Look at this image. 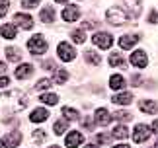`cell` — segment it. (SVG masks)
<instances>
[{"mask_svg": "<svg viewBox=\"0 0 158 148\" xmlns=\"http://www.w3.org/2000/svg\"><path fill=\"white\" fill-rule=\"evenodd\" d=\"M27 105V97L18 90L6 92V94H0V109L10 111V113H18V111L26 109Z\"/></svg>", "mask_w": 158, "mask_h": 148, "instance_id": "1", "label": "cell"}, {"mask_svg": "<svg viewBox=\"0 0 158 148\" xmlns=\"http://www.w3.org/2000/svg\"><path fill=\"white\" fill-rule=\"evenodd\" d=\"M27 47H29V53L31 55H43L47 51V41H45L43 35H33L27 41Z\"/></svg>", "mask_w": 158, "mask_h": 148, "instance_id": "2", "label": "cell"}, {"mask_svg": "<svg viewBox=\"0 0 158 148\" xmlns=\"http://www.w3.org/2000/svg\"><path fill=\"white\" fill-rule=\"evenodd\" d=\"M106 16H107V22L113 23V26H121V23L127 22V14L121 8H109L106 12Z\"/></svg>", "mask_w": 158, "mask_h": 148, "instance_id": "3", "label": "cell"}, {"mask_svg": "<svg viewBox=\"0 0 158 148\" xmlns=\"http://www.w3.org/2000/svg\"><path fill=\"white\" fill-rule=\"evenodd\" d=\"M92 41H94V45H98L100 49H109L113 45V37L109 35V33H106V31H100V33H94V37H92Z\"/></svg>", "mask_w": 158, "mask_h": 148, "instance_id": "4", "label": "cell"}, {"mask_svg": "<svg viewBox=\"0 0 158 148\" xmlns=\"http://www.w3.org/2000/svg\"><path fill=\"white\" fill-rule=\"evenodd\" d=\"M59 59L60 60H64V63H70V60H74V57H76V51L72 49L69 43H59Z\"/></svg>", "mask_w": 158, "mask_h": 148, "instance_id": "5", "label": "cell"}, {"mask_svg": "<svg viewBox=\"0 0 158 148\" xmlns=\"http://www.w3.org/2000/svg\"><path fill=\"white\" fill-rule=\"evenodd\" d=\"M78 16H80V8H78L76 4H69V6H64V10H63V20L64 22H76L78 20Z\"/></svg>", "mask_w": 158, "mask_h": 148, "instance_id": "6", "label": "cell"}, {"mask_svg": "<svg viewBox=\"0 0 158 148\" xmlns=\"http://www.w3.org/2000/svg\"><path fill=\"white\" fill-rule=\"evenodd\" d=\"M150 137V129L147 127V125H137L135 127V133H133V140H135L137 144H141V142H144Z\"/></svg>", "mask_w": 158, "mask_h": 148, "instance_id": "7", "label": "cell"}, {"mask_svg": "<svg viewBox=\"0 0 158 148\" xmlns=\"http://www.w3.org/2000/svg\"><path fill=\"white\" fill-rule=\"evenodd\" d=\"M94 121H96V125H102V127H106L107 123L111 121V113H109L107 109L100 107V109H96V113H94Z\"/></svg>", "mask_w": 158, "mask_h": 148, "instance_id": "8", "label": "cell"}, {"mask_svg": "<svg viewBox=\"0 0 158 148\" xmlns=\"http://www.w3.org/2000/svg\"><path fill=\"white\" fill-rule=\"evenodd\" d=\"M147 63H148V59H147V53L144 51H135L131 55V64L137 66V68H144Z\"/></svg>", "mask_w": 158, "mask_h": 148, "instance_id": "9", "label": "cell"}, {"mask_svg": "<svg viewBox=\"0 0 158 148\" xmlns=\"http://www.w3.org/2000/svg\"><path fill=\"white\" fill-rule=\"evenodd\" d=\"M14 23L23 27V29H31L33 27V18L27 16V14H16L14 16Z\"/></svg>", "mask_w": 158, "mask_h": 148, "instance_id": "10", "label": "cell"}, {"mask_svg": "<svg viewBox=\"0 0 158 148\" xmlns=\"http://www.w3.org/2000/svg\"><path fill=\"white\" fill-rule=\"evenodd\" d=\"M82 140H84V137L78 131H72V133H69L66 134V140H64V144L69 146V148H78L82 144Z\"/></svg>", "mask_w": 158, "mask_h": 148, "instance_id": "11", "label": "cell"}, {"mask_svg": "<svg viewBox=\"0 0 158 148\" xmlns=\"http://www.w3.org/2000/svg\"><path fill=\"white\" fill-rule=\"evenodd\" d=\"M20 140H22V134L18 133V131H12L10 134H6V137L2 138V142L8 146V148H14V146L20 144Z\"/></svg>", "mask_w": 158, "mask_h": 148, "instance_id": "12", "label": "cell"}, {"mask_svg": "<svg viewBox=\"0 0 158 148\" xmlns=\"http://www.w3.org/2000/svg\"><path fill=\"white\" fill-rule=\"evenodd\" d=\"M47 117H49V111L43 109V107H37V109H33L31 111V115H29V119H31L33 123H43Z\"/></svg>", "mask_w": 158, "mask_h": 148, "instance_id": "13", "label": "cell"}, {"mask_svg": "<svg viewBox=\"0 0 158 148\" xmlns=\"http://www.w3.org/2000/svg\"><path fill=\"white\" fill-rule=\"evenodd\" d=\"M139 107L143 109V113L152 115V113H156V111H158V103H156V101H152V100H144V101L139 103Z\"/></svg>", "mask_w": 158, "mask_h": 148, "instance_id": "14", "label": "cell"}, {"mask_svg": "<svg viewBox=\"0 0 158 148\" xmlns=\"http://www.w3.org/2000/svg\"><path fill=\"white\" fill-rule=\"evenodd\" d=\"M0 33H2V37H6V39H14V37L18 35L16 23H6V26H2L0 27Z\"/></svg>", "mask_w": 158, "mask_h": 148, "instance_id": "15", "label": "cell"}, {"mask_svg": "<svg viewBox=\"0 0 158 148\" xmlns=\"http://www.w3.org/2000/svg\"><path fill=\"white\" fill-rule=\"evenodd\" d=\"M139 39H141L139 35H123V37L119 39V47H121V49H131Z\"/></svg>", "mask_w": 158, "mask_h": 148, "instance_id": "16", "label": "cell"}, {"mask_svg": "<svg viewBox=\"0 0 158 148\" xmlns=\"http://www.w3.org/2000/svg\"><path fill=\"white\" fill-rule=\"evenodd\" d=\"M113 103H117V105H129V103L133 101V96L129 94V92H123V94H117L111 97Z\"/></svg>", "mask_w": 158, "mask_h": 148, "instance_id": "17", "label": "cell"}, {"mask_svg": "<svg viewBox=\"0 0 158 148\" xmlns=\"http://www.w3.org/2000/svg\"><path fill=\"white\" fill-rule=\"evenodd\" d=\"M29 74H33V66L31 64H22L16 68V78L18 80H26Z\"/></svg>", "mask_w": 158, "mask_h": 148, "instance_id": "18", "label": "cell"}, {"mask_svg": "<svg viewBox=\"0 0 158 148\" xmlns=\"http://www.w3.org/2000/svg\"><path fill=\"white\" fill-rule=\"evenodd\" d=\"M109 64L117 66V68H127V63L123 60L121 53H111V55H109Z\"/></svg>", "mask_w": 158, "mask_h": 148, "instance_id": "19", "label": "cell"}, {"mask_svg": "<svg viewBox=\"0 0 158 148\" xmlns=\"http://www.w3.org/2000/svg\"><path fill=\"white\" fill-rule=\"evenodd\" d=\"M125 86V78L119 76V74H113L111 78H109V88L111 90H121Z\"/></svg>", "mask_w": 158, "mask_h": 148, "instance_id": "20", "label": "cell"}, {"mask_svg": "<svg viewBox=\"0 0 158 148\" xmlns=\"http://www.w3.org/2000/svg\"><path fill=\"white\" fill-rule=\"evenodd\" d=\"M69 78V72L64 68H55V76H53V84H64Z\"/></svg>", "mask_w": 158, "mask_h": 148, "instance_id": "21", "label": "cell"}, {"mask_svg": "<svg viewBox=\"0 0 158 148\" xmlns=\"http://www.w3.org/2000/svg\"><path fill=\"white\" fill-rule=\"evenodd\" d=\"M60 113H63V117H64L66 121H78V119H80L78 111L72 109V107H63V111H60Z\"/></svg>", "mask_w": 158, "mask_h": 148, "instance_id": "22", "label": "cell"}, {"mask_svg": "<svg viewBox=\"0 0 158 148\" xmlns=\"http://www.w3.org/2000/svg\"><path fill=\"white\" fill-rule=\"evenodd\" d=\"M41 22H45V23H51L53 20H55V10L53 8H43L41 10Z\"/></svg>", "mask_w": 158, "mask_h": 148, "instance_id": "23", "label": "cell"}, {"mask_svg": "<svg viewBox=\"0 0 158 148\" xmlns=\"http://www.w3.org/2000/svg\"><path fill=\"white\" fill-rule=\"evenodd\" d=\"M6 57H8L12 63H18V60L22 59V55H20V51H18L16 47H8L6 49Z\"/></svg>", "mask_w": 158, "mask_h": 148, "instance_id": "24", "label": "cell"}, {"mask_svg": "<svg viewBox=\"0 0 158 148\" xmlns=\"http://www.w3.org/2000/svg\"><path fill=\"white\" fill-rule=\"evenodd\" d=\"M127 134H129V129L125 125H119L113 129V138H127Z\"/></svg>", "mask_w": 158, "mask_h": 148, "instance_id": "25", "label": "cell"}, {"mask_svg": "<svg viewBox=\"0 0 158 148\" xmlns=\"http://www.w3.org/2000/svg\"><path fill=\"white\" fill-rule=\"evenodd\" d=\"M39 100L43 101V103H47V105H55V103L59 101V96L57 94H49V92H47V94H43Z\"/></svg>", "mask_w": 158, "mask_h": 148, "instance_id": "26", "label": "cell"}, {"mask_svg": "<svg viewBox=\"0 0 158 148\" xmlns=\"http://www.w3.org/2000/svg\"><path fill=\"white\" fill-rule=\"evenodd\" d=\"M45 137H47V134H45L43 129H35L33 134H31V138H33V142H35V144H41V142L45 140Z\"/></svg>", "mask_w": 158, "mask_h": 148, "instance_id": "27", "label": "cell"}, {"mask_svg": "<svg viewBox=\"0 0 158 148\" xmlns=\"http://www.w3.org/2000/svg\"><path fill=\"white\" fill-rule=\"evenodd\" d=\"M55 134H63L66 129H69V123H66V119H63V121H57L55 123Z\"/></svg>", "mask_w": 158, "mask_h": 148, "instance_id": "28", "label": "cell"}, {"mask_svg": "<svg viewBox=\"0 0 158 148\" xmlns=\"http://www.w3.org/2000/svg\"><path fill=\"white\" fill-rule=\"evenodd\" d=\"M72 41H74V43H84V41H86V33H84V29H74V31H72Z\"/></svg>", "mask_w": 158, "mask_h": 148, "instance_id": "29", "label": "cell"}, {"mask_svg": "<svg viewBox=\"0 0 158 148\" xmlns=\"http://www.w3.org/2000/svg\"><path fill=\"white\" fill-rule=\"evenodd\" d=\"M86 60H88L90 64H100V63H102L100 55H98V53H94V51H86Z\"/></svg>", "mask_w": 158, "mask_h": 148, "instance_id": "30", "label": "cell"}, {"mask_svg": "<svg viewBox=\"0 0 158 148\" xmlns=\"http://www.w3.org/2000/svg\"><path fill=\"white\" fill-rule=\"evenodd\" d=\"M125 2H127V6L131 8V12H133L135 16L141 12V0H125Z\"/></svg>", "mask_w": 158, "mask_h": 148, "instance_id": "31", "label": "cell"}, {"mask_svg": "<svg viewBox=\"0 0 158 148\" xmlns=\"http://www.w3.org/2000/svg\"><path fill=\"white\" fill-rule=\"evenodd\" d=\"M51 84H53V80H47V78H41L37 84H35V90H47V88H51Z\"/></svg>", "mask_w": 158, "mask_h": 148, "instance_id": "32", "label": "cell"}, {"mask_svg": "<svg viewBox=\"0 0 158 148\" xmlns=\"http://www.w3.org/2000/svg\"><path fill=\"white\" fill-rule=\"evenodd\" d=\"M113 119H117V121H129L131 119V113H127V111H115Z\"/></svg>", "mask_w": 158, "mask_h": 148, "instance_id": "33", "label": "cell"}, {"mask_svg": "<svg viewBox=\"0 0 158 148\" xmlns=\"http://www.w3.org/2000/svg\"><path fill=\"white\" fill-rule=\"evenodd\" d=\"M109 140H111V137H109V134H98V137L94 138V142L100 146V144H106V142H109Z\"/></svg>", "mask_w": 158, "mask_h": 148, "instance_id": "34", "label": "cell"}, {"mask_svg": "<svg viewBox=\"0 0 158 148\" xmlns=\"http://www.w3.org/2000/svg\"><path fill=\"white\" fill-rule=\"evenodd\" d=\"M8 0H0V18H2L4 14H6V12H8Z\"/></svg>", "mask_w": 158, "mask_h": 148, "instance_id": "35", "label": "cell"}, {"mask_svg": "<svg viewBox=\"0 0 158 148\" xmlns=\"http://www.w3.org/2000/svg\"><path fill=\"white\" fill-rule=\"evenodd\" d=\"M39 0H22V6L23 8H33V6H37Z\"/></svg>", "mask_w": 158, "mask_h": 148, "instance_id": "36", "label": "cell"}, {"mask_svg": "<svg viewBox=\"0 0 158 148\" xmlns=\"http://www.w3.org/2000/svg\"><path fill=\"white\" fill-rule=\"evenodd\" d=\"M148 22H150V23H156V22H158V12H156V10H152V12H150V16H148Z\"/></svg>", "mask_w": 158, "mask_h": 148, "instance_id": "37", "label": "cell"}, {"mask_svg": "<svg viewBox=\"0 0 158 148\" xmlns=\"http://www.w3.org/2000/svg\"><path fill=\"white\" fill-rule=\"evenodd\" d=\"M43 68L45 70H55V63H53V60H45V63H43Z\"/></svg>", "mask_w": 158, "mask_h": 148, "instance_id": "38", "label": "cell"}, {"mask_svg": "<svg viewBox=\"0 0 158 148\" xmlns=\"http://www.w3.org/2000/svg\"><path fill=\"white\" fill-rule=\"evenodd\" d=\"M131 80H133V82H131L133 86H141V84H143V78H141V76H139V74H137V76H133Z\"/></svg>", "mask_w": 158, "mask_h": 148, "instance_id": "39", "label": "cell"}, {"mask_svg": "<svg viewBox=\"0 0 158 148\" xmlns=\"http://www.w3.org/2000/svg\"><path fill=\"white\" fill-rule=\"evenodd\" d=\"M10 84V80L6 78V76H0V88H6V86Z\"/></svg>", "mask_w": 158, "mask_h": 148, "instance_id": "40", "label": "cell"}, {"mask_svg": "<svg viewBox=\"0 0 158 148\" xmlns=\"http://www.w3.org/2000/svg\"><path fill=\"white\" fill-rule=\"evenodd\" d=\"M152 129H154V133H158V119L152 123Z\"/></svg>", "mask_w": 158, "mask_h": 148, "instance_id": "41", "label": "cell"}, {"mask_svg": "<svg viewBox=\"0 0 158 148\" xmlns=\"http://www.w3.org/2000/svg\"><path fill=\"white\" fill-rule=\"evenodd\" d=\"M4 70H6V64H4V63H0V74H2Z\"/></svg>", "mask_w": 158, "mask_h": 148, "instance_id": "42", "label": "cell"}, {"mask_svg": "<svg viewBox=\"0 0 158 148\" xmlns=\"http://www.w3.org/2000/svg\"><path fill=\"white\" fill-rule=\"evenodd\" d=\"M86 148H98V144H96V142H92V144H88Z\"/></svg>", "mask_w": 158, "mask_h": 148, "instance_id": "43", "label": "cell"}, {"mask_svg": "<svg viewBox=\"0 0 158 148\" xmlns=\"http://www.w3.org/2000/svg\"><path fill=\"white\" fill-rule=\"evenodd\" d=\"M115 148H129V144H119V146H115Z\"/></svg>", "mask_w": 158, "mask_h": 148, "instance_id": "44", "label": "cell"}, {"mask_svg": "<svg viewBox=\"0 0 158 148\" xmlns=\"http://www.w3.org/2000/svg\"><path fill=\"white\" fill-rule=\"evenodd\" d=\"M55 2H60V4H66V0H55Z\"/></svg>", "mask_w": 158, "mask_h": 148, "instance_id": "45", "label": "cell"}, {"mask_svg": "<svg viewBox=\"0 0 158 148\" xmlns=\"http://www.w3.org/2000/svg\"><path fill=\"white\" fill-rule=\"evenodd\" d=\"M0 148H8V146H6V144H4V142H0Z\"/></svg>", "mask_w": 158, "mask_h": 148, "instance_id": "46", "label": "cell"}, {"mask_svg": "<svg viewBox=\"0 0 158 148\" xmlns=\"http://www.w3.org/2000/svg\"><path fill=\"white\" fill-rule=\"evenodd\" d=\"M49 148H60V146H49Z\"/></svg>", "mask_w": 158, "mask_h": 148, "instance_id": "47", "label": "cell"}]
</instances>
